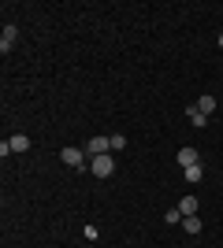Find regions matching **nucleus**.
<instances>
[{"instance_id":"nucleus-1","label":"nucleus","mask_w":223,"mask_h":248,"mask_svg":"<svg viewBox=\"0 0 223 248\" xmlns=\"http://www.w3.org/2000/svg\"><path fill=\"white\" fill-rule=\"evenodd\" d=\"M89 170H93L97 178H108L112 170H116V159H112V152H108V155H93V159H89Z\"/></svg>"},{"instance_id":"nucleus-2","label":"nucleus","mask_w":223,"mask_h":248,"mask_svg":"<svg viewBox=\"0 0 223 248\" xmlns=\"http://www.w3.org/2000/svg\"><path fill=\"white\" fill-rule=\"evenodd\" d=\"M112 152V141H108V137H89V141H86V155H89V159H93V155H108Z\"/></svg>"},{"instance_id":"nucleus-3","label":"nucleus","mask_w":223,"mask_h":248,"mask_svg":"<svg viewBox=\"0 0 223 248\" xmlns=\"http://www.w3.org/2000/svg\"><path fill=\"white\" fill-rule=\"evenodd\" d=\"M60 159H64L67 167H82L89 155H86V148H64V152H60Z\"/></svg>"},{"instance_id":"nucleus-4","label":"nucleus","mask_w":223,"mask_h":248,"mask_svg":"<svg viewBox=\"0 0 223 248\" xmlns=\"http://www.w3.org/2000/svg\"><path fill=\"white\" fill-rule=\"evenodd\" d=\"M15 37H19V30H15V26H4V33H0V52H4V56L15 48Z\"/></svg>"},{"instance_id":"nucleus-5","label":"nucleus","mask_w":223,"mask_h":248,"mask_svg":"<svg viewBox=\"0 0 223 248\" xmlns=\"http://www.w3.org/2000/svg\"><path fill=\"white\" fill-rule=\"evenodd\" d=\"M175 159L182 163V170H186V167H193V163H201V155H197V148H190V145H186V148H179V155H175Z\"/></svg>"},{"instance_id":"nucleus-6","label":"nucleus","mask_w":223,"mask_h":248,"mask_svg":"<svg viewBox=\"0 0 223 248\" xmlns=\"http://www.w3.org/2000/svg\"><path fill=\"white\" fill-rule=\"evenodd\" d=\"M8 148H11V152H26V148H30V137H26V134H11Z\"/></svg>"},{"instance_id":"nucleus-7","label":"nucleus","mask_w":223,"mask_h":248,"mask_svg":"<svg viewBox=\"0 0 223 248\" xmlns=\"http://www.w3.org/2000/svg\"><path fill=\"white\" fill-rule=\"evenodd\" d=\"M197 111H201V115H212V111H216V96H212V93L197 96Z\"/></svg>"},{"instance_id":"nucleus-8","label":"nucleus","mask_w":223,"mask_h":248,"mask_svg":"<svg viewBox=\"0 0 223 248\" xmlns=\"http://www.w3.org/2000/svg\"><path fill=\"white\" fill-rule=\"evenodd\" d=\"M197 207H201V204H197V197H182V200H179L182 218H186V215H197Z\"/></svg>"},{"instance_id":"nucleus-9","label":"nucleus","mask_w":223,"mask_h":248,"mask_svg":"<svg viewBox=\"0 0 223 248\" xmlns=\"http://www.w3.org/2000/svg\"><path fill=\"white\" fill-rule=\"evenodd\" d=\"M186 119H190V123L197 126V130H201V126L208 123V115H201V111H197V104H193V108H186Z\"/></svg>"},{"instance_id":"nucleus-10","label":"nucleus","mask_w":223,"mask_h":248,"mask_svg":"<svg viewBox=\"0 0 223 248\" xmlns=\"http://www.w3.org/2000/svg\"><path fill=\"white\" fill-rule=\"evenodd\" d=\"M201 178H205L201 163H193V167H186V182H190V186H197V182H201Z\"/></svg>"},{"instance_id":"nucleus-11","label":"nucleus","mask_w":223,"mask_h":248,"mask_svg":"<svg viewBox=\"0 0 223 248\" xmlns=\"http://www.w3.org/2000/svg\"><path fill=\"white\" fill-rule=\"evenodd\" d=\"M182 226H186V233H201V218H197V215H186V218H182Z\"/></svg>"},{"instance_id":"nucleus-12","label":"nucleus","mask_w":223,"mask_h":248,"mask_svg":"<svg viewBox=\"0 0 223 248\" xmlns=\"http://www.w3.org/2000/svg\"><path fill=\"white\" fill-rule=\"evenodd\" d=\"M108 141H112V152H123V148H127V137L123 134H112Z\"/></svg>"},{"instance_id":"nucleus-13","label":"nucleus","mask_w":223,"mask_h":248,"mask_svg":"<svg viewBox=\"0 0 223 248\" xmlns=\"http://www.w3.org/2000/svg\"><path fill=\"white\" fill-rule=\"evenodd\" d=\"M164 222H171V226H175V222H182V211H179V207H171L168 215H164Z\"/></svg>"},{"instance_id":"nucleus-14","label":"nucleus","mask_w":223,"mask_h":248,"mask_svg":"<svg viewBox=\"0 0 223 248\" xmlns=\"http://www.w3.org/2000/svg\"><path fill=\"white\" fill-rule=\"evenodd\" d=\"M220 48H223V33H220Z\"/></svg>"}]
</instances>
